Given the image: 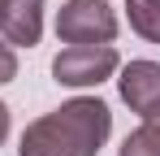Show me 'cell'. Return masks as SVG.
Instances as JSON below:
<instances>
[{"instance_id": "1", "label": "cell", "mask_w": 160, "mask_h": 156, "mask_svg": "<svg viewBox=\"0 0 160 156\" xmlns=\"http://www.w3.org/2000/svg\"><path fill=\"white\" fill-rule=\"evenodd\" d=\"M112 134V108L100 96H74L22 130L18 156H100Z\"/></svg>"}, {"instance_id": "2", "label": "cell", "mask_w": 160, "mask_h": 156, "mask_svg": "<svg viewBox=\"0 0 160 156\" xmlns=\"http://www.w3.org/2000/svg\"><path fill=\"white\" fill-rule=\"evenodd\" d=\"M121 70V56L112 44H65L52 61V78L61 87H100Z\"/></svg>"}, {"instance_id": "3", "label": "cell", "mask_w": 160, "mask_h": 156, "mask_svg": "<svg viewBox=\"0 0 160 156\" xmlns=\"http://www.w3.org/2000/svg\"><path fill=\"white\" fill-rule=\"evenodd\" d=\"M56 39L61 44H112L117 13L108 0H65L56 9Z\"/></svg>"}, {"instance_id": "4", "label": "cell", "mask_w": 160, "mask_h": 156, "mask_svg": "<svg viewBox=\"0 0 160 156\" xmlns=\"http://www.w3.org/2000/svg\"><path fill=\"white\" fill-rule=\"evenodd\" d=\"M117 91H121V100L130 104V113L138 117H152L160 113V61H130V65H121L117 70Z\"/></svg>"}, {"instance_id": "5", "label": "cell", "mask_w": 160, "mask_h": 156, "mask_svg": "<svg viewBox=\"0 0 160 156\" xmlns=\"http://www.w3.org/2000/svg\"><path fill=\"white\" fill-rule=\"evenodd\" d=\"M0 39L9 48H35L43 39V0H4L0 4Z\"/></svg>"}, {"instance_id": "6", "label": "cell", "mask_w": 160, "mask_h": 156, "mask_svg": "<svg viewBox=\"0 0 160 156\" xmlns=\"http://www.w3.org/2000/svg\"><path fill=\"white\" fill-rule=\"evenodd\" d=\"M117 156H160V113L143 117V126L126 134V143L117 148Z\"/></svg>"}, {"instance_id": "7", "label": "cell", "mask_w": 160, "mask_h": 156, "mask_svg": "<svg viewBox=\"0 0 160 156\" xmlns=\"http://www.w3.org/2000/svg\"><path fill=\"white\" fill-rule=\"evenodd\" d=\"M130 30L143 35L147 44H160V0H126Z\"/></svg>"}, {"instance_id": "8", "label": "cell", "mask_w": 160, "mask_h": 156, "mask_svg": "<svg viewBox=\"0 0 160 156\" xmlns=\"http://www.w3.org/2000/svg\"><path fill=\"white\" fill-rule=\"evenodd\" d=\"M18 78V52L0 39V82H13Z\"/></svg>"}, {"instance_id": "9", "label": "cell", "mask_w": 160, "mask_h": 156, "mask_svg": "<svg viewBox=\"0 0 160 156\" xmlns=\"http://www.w3.org/2000/svg\"><path fill=\"white\" fill-rule=\"evenodd\" d=\"M4 139H9V104L0 100V143H4Z\"/></svg>"}, {"instance_id": "10", "label": "cell", "mask_w": 160, "mask_h": 156, "mask_svg": "<svg viewBox=\"0 0 160 156\" xmlns=\"http://www.w3.org/2000/svg\"><path fill=\"white\" fill-rule=\"evenodd\" d=\"M0 4H4V0H0Z\"/></svg>"}]
</instances>
